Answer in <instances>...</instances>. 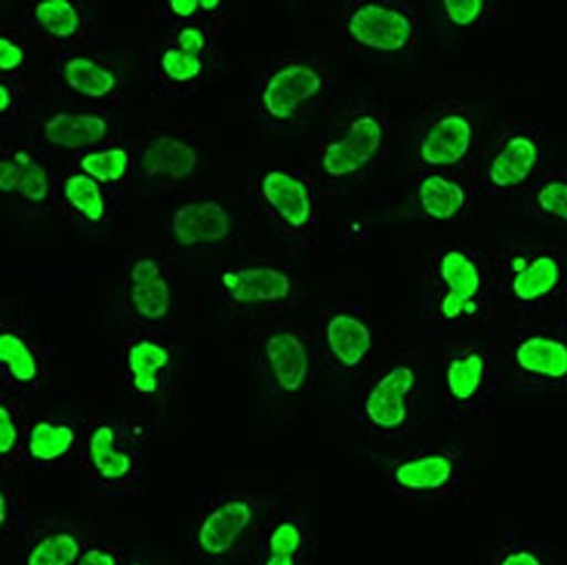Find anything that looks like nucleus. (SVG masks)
<instances>
[{"mask_svg": "<svg viewBox=\"0 0 567 565\" xmlns=\"http://www.w3.org/2000/svg\"><path fill=\"white\" fill-rule=\"evenodd\" d=\"M493 246L442 242L420 258V315L427 332L475 336L502 309Z\"/></svg>", "mask_w": 567, "mask_h": 565, "instance_id": "obj_1", "label": "nucleus"}, {"mask_svg": "<svg viewBox=\"0 0 567 565\" xmlns=\"http://www.w3.org/2000/svg\"><path fill=\"white\" fill-rule=\"evenodd\" d=\"M550 166V136L526 112H506L484 123L468 172L481 196L518 197Z\"/></svg>", "mask_w": 567, "mask_h": 565, "instance_id": "obj_2", "label": "nucleus"}, {"mask_svg": "<svg viewBox=\"0 0 567 565\" xmlns=\"http://www.w3.org/2000/svg\"><path fill=\"white\" fill-rule=\"evenodd\" d=\"M374 458L384 470L393 496L403 503H447L463 496L472 480V454L445 443H396L378 446Z\"/></svg>", "mask_w": 567, "mask_h": 565, "instance_id": "obj_3", "label": "nucleus"}, {"mask_svg": "<svg viewBox=\"0 0 567 565\" xmlns=\"http://www.w3.org/2000/svg\"><path fill=\"white\" fill-rule=\"evenodd\" d=\"M420 351L402 349L372 373L354 400V418L378 446L408 443L420 421Z\"/></svg>", "mask_w": 567, "mask_h": 565, "instance_id": "obj_4", "label": "nucleus"}, {"mask_svg": "<svg viewBox=\"0 0 567 565\" xmlns=\"http://www.w3.org/2000/svg\"><path fill=\"white\" fill-rule=\"evenodd\" d=\"M502 386L536 397L567 394V327L560 318H527L499 339Z\"/></svg>", "mask_w": 567, "mask_h": 565, "instance_id": "obj_5", "label": "nucleus"}, {"mask_svg": "<svg viewBox=\"0 0 567 565\" xmlns=\"http://www.w3.org/2000/svg\"><path fill=\"white\" fill-rule=\"evenodd\" d=\"M493 251L502 306L527 320L559 304L567 285V246L512 242Z\"/></svg>", "mask_w": 567, "mask_h": 565, "instance_id": "obj_6", "label": "nucleus"}, {"mask_svg": "<svg viewBox=\"0 0 567 565\" xmlns=\"http://www.w3.org/2000/svg\"><path fill=\"white\" fill-rule=\"evenodd\" d=\"M439 397L454 419L477 415L502 388L499 339L475 336L447 337L436 358Z\"/></svg>", "mask_w": 567, "mask_h": 565, "instance_id": "obj_7", "label": "nucleus"}, {"mask_svg": "<svg viewBox=\"0 0 567 565\" xmlns=\"http://www.w3.org/2000/svg\"><path fill=\"white\" fill-rule=\"evenodd\" d=\"M272 504L259 491L218 492L194 522L193 548L206 565L247 562Z\"/></svg>", "mask_w": 567, "mask_h": 565, "instance_id": "obj_8", "label": "nucleus"}, {"mask_svg": "<svg viewBox=\"0 0 567 565\" xmlns=\"http://www.w3.org/2000/svg\"><path fill=\"white\" fill-rule=\"evenodd\" d=\"M151 446V430L138 422L100 419L84 428L78 468L96 487H136L147 470Z\"/></svg>", "mask_w": 567, "mask_h": 565, "instance_id": "obj_9", "label": "nucleus"}, {"mask_svg": "<svg viewBox=\"0 0 567 565\" xmlns=\"http://www.w3.org/2000/svg\"><path fill=\"white\" fill-rule=\"evenodd\" d=\"M484 121L466 100L427 103L414 135V163L420 173L465 170L481 144Z\"/></svg>", "mask_w": 567, "mask_h": 565, "instance_id": "obj_10", "label": "nucleus"}, {"mask_svg": "<svg viewBox=\"0 0 567 565\" xmlns=\"http://www.w3.org/2000/svg\"><path fill=\"white\" fill-rule=\"evenodd\" d=\"M395 138V121L388 115L354 112L321 144L318 166L329 178L346 181L378 163Z\"/></svg>", "mask_w": 567, "mask_h": 565, "instance_id": "obj_11", "label": "nucleus"}, {"mask_svg": "<svg viewBox=\"0 0 567 565\" xmlns=\"http://www.w3.org/2000/svg\"><path fill=\"white\" fill-rule=\"evenodd\" d=\"M420 4L412 2H360L346 18V35L372 53H403L420 38Z\"/></svg>", "mask_w": 567, "mask_h": 565, "instance_id": "obj_12", "label": "nucleus"}, {"mask_svg": "<svg viewBox=\"0 0 567 565\" xmlns=\"http://www.w3.org/2000/svg\"><path fill=\"white\" fill-rule=\"evenodd\" d=\"M327 88L326 70L306 58L285 60L260 82L259 105L271 123L287 126L320 100Z\"/></svg>", "mask_w": 567, "mask_h": 565, "instance_id": "obj_13", "label": "nucleus"}, {"mask_svg": "<svg viewBox=\"0 0 567 565\" xmlns=\"http://www.w3.org/2000/svg\"><path fill=\"white\" fill-rule=\"evenodd\" d=\"M477 185L468 168L420 173L414 185L415 208L436 226H465L475 215Z\"/></svg>", "mask_w": 567, "mask_h": 565, "instance_id": "obj_14", "label": "nucleus"}, {"mask_svg": "<svg viewBox=\"0 0 567 565\" xmlns=\"http://www.w3.org/2000/svg\"><path fill=\"white\" fill-rule=\"evenodd\" d=\"M259 363L269 386L281 397L296 398L311 388L315 358L311 346L293 328L268 330L259 345Z\"/></svg>", "mask_w": 567, "mask_h": 565, "instance_id": "obj_15", "label": "nucleus"}, {"mask_svg": "<svg viewBox=\"0 0 567 565\" xmlns=\"http://www.w3.org/2000/svg\"><path fill=\"white\" fill-rule=\"evenodd\" d=\"M21 565H75L95 531L83 522L45 516L21 528Z\"/></svg>", "mask_w": 567, "mask_h": 565, "instance_id": "obj_16", "label": "nucleus"}, {"mask_svg": "<svg viewBox=\"0 0 567 565\" xmlns=\"http://www.w3.org/2000/svg\"><path fill=\"white\" fill-rule=\"evenodd\" d=\"M84 430L66 419L41 418L27 422L23 473H51L78 466Z\"/></svg>", "mask_w": 567, "mask_h": 565, "instance_id": "obj_17", "label": "nucleus"}, {"mask_svg": "<svg viewBox=\"0 0 567 565\" xmlns=\"http://www.w3.org/2000/svg\"><path fill=\"white\" fill-rule=\"evenodd\" d=\"M315 537L305 516L269 510L247 565H309Z\"/></svg>", "mask_w": 567, "mask_h": 565, "instance_id": "obj_18", "label": "nucleus"}, {"mask_svg": "<svg viewBox=\"0 0 567 565\" xmlns=\"http://www.w3.org/2000/svg\"><path fill=\"white\" fill-rule=\"evenodd\" d=\"M321 342L333 369L348 376L360 372L374 355L375 330L357 312H332L321 325Z\"/></svg>", "mask_w": 567, "mask_h": 565, "instance_id": "obj_19", "label": "nucleus"}, {"mask_svg": "<svg viewBox=\"0 0 567 565\" xmlns=\"http://www.w3.org/2000/svg\"><path fill=\"white\" fill-rule=\"evenodd\" d=\"M260 197L269 214L288 233H305L315 220V197L299 176L272 170L260 181Z\"/></svg>", "mask_w": 567, "mask_h": 565, "instance_id": "obj_20", "label": "nucleus"}, {"mask_svg": "<svg viewBox=\"0 0 567 565\" xmlns=\"http://www.w3.org/2000/svg\"><path fill=\"white\" fill-rule=\"evenodd\" d=\"M227 296L241 306H280L293 294V279L275 266H251L223 275Z\"/></svg>", "mask_w": 567, "mask_h": 565, "instance_id": "obj_21", "label": "nucleus"}, {"mask_svg": "<svg viewBox=\"0 0 567 565\" xmlns=\"http://www.w3.org/2000/svg\"><path fill=\"white\" fill-rule=\"evenodd\" d=\"M533 220L567 234V170L550 164L517 197Z\"/></svg>", "mask_w": 567, "mask_h": 565, "instance_id": "obj_22", "label": "nucleus"}, {"mask_svg": "<svg viewBox=\"0 0 567 565\" xmlns=\"http://www.w3.org/2000/svg\"><path fill=\"white\" fill-rule=\"evenodd\" d=\"M233 230L229 212L217 202L187 203L173 214L172 233L182 246L214 245Z\"/></svg>", "mask_w": 567, "mask_h": 565, "instance_id": "obj_23", "label": "nucleus"}, {"mask_svg": "<svg viewBox=\"0 0 567 565\" xmlns=\"http://www.w3.org/2000/svg\"><path fill=\"white\" fill-rule=\"evenodd\" d=\"M172 363L168 348L153 339H138L130 345L124 357L130 390L145 402H153L163 391V376Z\"/></svg>", "mask_w": 567, "mask_h": 565, "instance_id": "obj_24", "label": "nucleus"}, {"mask_svg": "<svg viewBox=\"0 0 567 565\" xmlns=\"http://www.w3.org/2000/svg\"><path fill=\"white\" fill-rule=\"evenodd\" d=\"M141 166L147 176H168L172 181H184L198 166V156L184 140L157 136L142 154Z\"/></svg>", "mask_w": 567, "mask_h": 565, "instance_id": "obj_25", "label": "nucleus"}, {"mask_svg": "<svg viewBox=\"0 0 567 565\" xmlns=\"http://www.w3.org/2000/svg\"><path fill=\"white\" fill-rule=\"evenodd\" d=\"M440 21L456 33L475 35L499 25L502 2L494 0H440L435 2Z\"/></svg>", "mask_w": 567, "mask_h": 565, "instance_id": "obj_26", "label": "nucleus"}, {"mask_svg": "<svg viewBox=\"0 0 567 565\" xmlns=\"http://www.w3.org/2000/svg\"><path fill=\"white\" fill-rule=\"evenodd\" d=\"M477 565H557L554 553L535 534L512 533L493 541Z\"/></svg>", "mask_w": 567, "mask_h": 565, "instance_id": "obj_27", "label": "nucleus"}, {"mask_svg": "<svg viewBox=\"0 0 567 565\" xmlns=\"http://www.w3.org/2000/svg\"><path fill=\"white\" fill-rule=\"evenodd\" d=\"M107 133V121L95 114H56L44 126L45 140L62 148L90 147Z\"/></svg>", "mask_w": 567, "mask_h": 565, "instance_id": "obj_28", "label": "nucleus"}, {"mask_svg": "<svg viewBox=\"0 0 567 565\" xmlns=\"http://www.w3.org/2000/svg\"><path fill=\"white\" fill-rule=\"evenodd\" d=\"M0 363L4 367L9 381L20 390H30L41 379V361L38 355L18 333H0Z\"/></svg>", "mask_w": 567, "mask_h": 565, "instance_id": "obj_29", "label": "nucleus"}, {"mask_svg": "<svg viewBox=\"0 0 567 565\" xmlns=\"http://www.w3.org/2000/svg\"><path fill=\"white\" fill-rule=\"evenodd\" d=\"M66 84L87 99H103L115 90L117 79L111 70L86 56H75L63 66Z\"/></svg>", "mask_w": 567, "mask_h": 565, "instance_id": "obj_30", "label": "nucleus"}, {"mask_svg": "<svg viewBox=\"0 0 567 565\" xmlns=\"http://www.w3.org/2000/svg\"><path fill=\"white\" fill-rule=\"evenodd\" d=\"M27 422L13 400L0 405V463L9 473H23V442Z\"/></svg>", "mask_w": 567, "mask_h": 565, "instance_id": "obj_31", "label": "nucleus"}, {"mask_svg": "<svg viewBox=\"0 0 567 565\" xmlns=\"http://www.w3.org/2000/svg\"><path fill=\"white\" fill-rule=\"evenodd\" d=\"M33 17L45 32L56 39H71L81 29V17L69 0H42L33 9Z\"/></svg>", "mask_w": 567, "mask_h": 565, "instance_id": "obj_32", "label": "nucleus"}, {"mask_svg": "<svg viewBox=\"0 0 567 565\" xmlns=\"http://www.w3.org/2000/svg\"><path fill=\"white\" fill-rule=\"evenodd\" d=\"M63 197L66 203L87 218L90 222H100L105 215V202L99 182L87 175H72L63 185Z\"/></svg>", "mask_w": 567, "mask_h": 565, "instance_id": "obj_33", "label": "nucleus"}, {"mask_svg": "<svg viewBox=\"0 0 567 565\" xmlns=\"http://www.w3.org/2000/svg\"><path fill=\"white\" fill-rule=\"evenodd\" d=\"M130 299L136 315L148 321L163 320L172 308V290L163 276L142 285H132Z\"/></svg>", "mask_w": 567, "mask_h": 565, "instance_id": "obj_34", "label": "nucleus"}, {"mask_svg": "<svg viewBox=\"0 0 567 565\" xmlns=\"http://www.w3.org/2000/svg\"><path fill=\"white\" fill-rule=\"evenodd\" d=\"M128 152L121 147L105 148V151L90 152L81 160V168L93 181L112 184L120 182L128 172Z\"/></svg>", "mask_w": 567, "mask_h": 565, "instance_id": "obj_35", "label": "nucleus"}, {"mask_svg": "<svg viewBox=\"0 0 567 565\" xmlns=\"http://www.w3.org/2000/svg\"><path fill=\"white\" fill-rule=\"evenodd\" d=\"M161 66L166 78L175 82H189L202 74V58L182 50H168L161 56Z\"/></svg>", "mask_w": 567, "mask_h": 565, "instance_id": "obj_36", "label": "nucleus"}, {"mask_svg": "<svg viewBox=\"0 0 567 565\" xmlns=\"http://www.w3.org/2000/svg\"><path fill=\"white\" fill-rule=\"evenodd\" d=\"M130 553L107 537L91 541L75 565H126Z\"/></svg>", "mask_w": 567, "mask_h": 565, "instance_id": "obj_37", "label": "nucleus"}, {"mask_svg": "<svg viewBox=\"0 0 567 565\" xmlns=\"http://www.w3.org/2000/svg\"><path fill=\"white\" fill-rule=\"evenodd\" d=\"M18 193L25 197L27 202L42 203L50 196V176L41 164L32 163L29 168H23Z\"/></svg>", "mask_w": 567, "mask_h": 565, "instance_id": "obj_38", "label": "nucleus"}, {"mask_svg": "<svg viewBox=\"0 0 567 565\" xmlns=\"http://www.w3.org/2000/svg\"><path fill=\"white\" fill-rule=\"evenodd\" d=\"M21 496L14 489L4 485L0 494V525L9 531H20L21 518Z\"/></svg>", "mask_w": 567, "mask_h": 565, "instance_id": "obj_39", "label": "nucleus"}, {"mask_svg": "<svg viewBox=\"0 0 567 565\" xmlns=\"http://www.w3.org/2000/svg\"><path fill=\"white\" fill-rule=\"evenodd\" d=\"M177 42L182 51L198 56L206 48L205 32L199 30L198 27H185L178 32Z\"/></svg>", "mask_w": 567, "mask_h": 565, "instance_id": "obj_40", "label": "nucleus"}, {"mask_svg": "<svg viewBox=\"0 0 567 565\" xmlns=\"http://www.w3.org/2000/svg\"><path fill=\"white\" fill-rule=\"evenodd\" d=\"M23 58H25V53L20 45L6 38L0 39V69L6 72L17 70L23 63Z\"/></svg>", "mask_w": 567, "mask_h": 565, "instance_id": "obj_41", "label": "nucleus"}, {"mask_svg": "<svg viewBox=\"0 0 567 565\" xmlns=\"http://www.w3.org/2000/svg\"><path fill=\"white\" fill-rule=\"evenodd\" d=\"M23 168L18 166L14 161H2L0 163V191L2 193H13L20 187Z\"/></svg>", "mask_w": 567, "mask_h": 565, "instance_id": "obj_42", "label": "nucleus"}, {"mask_svg": "<svg viewBox=\"0 0 567 565\" xmlns=\"http://www.w3.org/2000/svg\"><path fill=\"white\" fill-rule=\"evenodd\" d=\"M157 278H161V267L153 258H142L132 267V273H130L132 285H142V282L153 281Z\"/></svg>", "mask_w": 567, "mask_h": 565, "instance_id": "obj_43", "label": "nucleus"}, {"mask_svg": "<svg viewBox=\"0 0 567 565\" xmlns=\"http://www.w3.org/2000/svg\"><path fill=\"white\" fill-rule=\"evenodd\" d=\"M202 8L199 0H172L169 2V9L173 14H177L178 18H190L198 13Z\"/></svg>", "mask_w": 567, "mask_h": 565, "instance_id": "obj_44", "label": "nucleus"}, {"mask_svg": "<svg viewBox=\"0 0 567 565\" xmlns=\"http://www.w3.org/2000/svg\"><path fill=\"white\" fill-rule=\"evenodd\" d=\"M126 565H177L173 562L165 561V558L145 557V555H130Z\"/></svg>", "mask_w": 567, "mask_h": 565, "instance_id": "obj_45", "label": "nucleus"}, {"mask_svg": "<svg viewBox=\"0 0 567 565\" xmlns=\"http://www.w3.org/2000/svg\"><path fill=\"white\" fill-rule=\"evenodd\" d=\"M11 102H13V99H11V90H9L6 84H2V86H0V111H8V109L11 107Z\"/></svg>", "mask_w": 567, "mask_h": 565, "instance_id": "obj_46", "label": "nucleus"}, {"mask_svg": "<svg viewBox=\"0 0 567 565\" xmlns=\"http://www.w3.org/2000/svg\"><path fill=\"white\" fill-rule=\"evenodd\" d=\"M557 306H559L560 321H563L567 327V285L566 288H564L563 296H560L559 304H557Z\"/></svg>", "mask_w": 567, "mask_h": 565, "instance_id": "obj_47", "label": "nucleus"}, {"mask_svg": "<svg viewBox=\"0 0 567 565\" xmlns=\"http://www.w3.org/2000/svg\"><path fill=\"white\" fill-rule=\"evenodd\" d=\"M13 161L18 166H21V168H29L30 164L33 163L32 157H30L27 152H17Z\"/></svg>", "mask_w": 567, "mask_h": 565, "instance_id": "obj_48", "label": "nucleus"}, {"mask_svg": "<svg viewBox=\"0 0 567 565\" xmlns=\"http://www.w3.org/2000/svg\"><path fill=\"white\" fill-rule=\"evenodd\" d=\"M199 2H202V9H205V11H212V9H217L220 6L218 0H199Z\"/></svg>", "mask_w": 567, "mask_h": 565, "instance_id": "obj_49", "label": "nucleus"}, {"mask_svg": "<svg viewBox=\"0 0 567 565\" xmlns=\"http://www.w3.org/2000/svg\"><path fill=\"white\" fill-rule=\"evenodd\" d=\"M320 565H351L350 562H333V561H329V562H323V564H320Z\"/></svg>", "mask_w": 567, "mask_h": 565, "instance_id": "obj_50", "label": "nucleus"}]
</instances>
